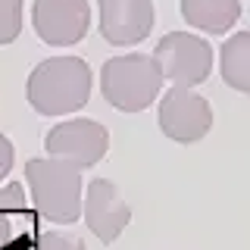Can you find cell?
Wrapping results in <instances>:
<instances>
[{"label":"cell","instance_id":"obj_14","mask_svg":"<svg viewBox=\"0 0 250 250\" xmlns=\"http://www.w3.org/2000/svg\"><path fill=\"white\" fill-rule=\"evenodd\" d=\"M38 250H84V244L72 234L62 231H44L41 241H38Z\"/></svg>","mask_w":250,"mask_h":250},{"label":"cell","instance_id":"obj_11","mask_svg":"<svg viewBox=\"0 0 250 250\" xmlns=\"http://www.w3.org/2000/svg\"><path fill=\"white\" fill-rule=\"evenodd\" d=\"M182 16L207 35H225L241 19V0H182Z\"/></svg>","mask_w":250,"mask_h":250},{"label":"cell","instance_id":"obj_9","mask_svg":"<svg viewBox=\"0 0 250 250\" xmlns=\"http://www.w3.org/2000/svg\"><path fill=\"white\" fill-rule=\"evenodd\" d=\"M131 219V207L122 200L119 188L109 178H94L88 185V197H84V222L100 244H113L125 231Z\"/></svg>","mask_w":250,"mask_h":250},{"label":"cell","instance_id":"obj_15","mask_svg":"<svg viewBox=\"0 0 250 250\" xmlns=\"http://www.w3.org/2000/svg\"><path fill=\"white\" fill-rule=\"evenodd\" d=\"M13 144H10V138L6 135H0V178L3 175H10V169H13Z\"/></svg>","mask_w":250,"mask_h":250},{"label":"cell","instance_id":"obj_7","mask_svg":"<svg viewBox=\"0 0 250 250\" xmlns=\"http://www.w3.org/2000/svg\"><path fill=\"white\" fill-rule=\"evenodd\" d=\"M31 25L44 44L72 47L91 28V6L88 0H35Z\"/></svg>","mask_w":250,"mask_h":250},{"label":"cell","instance_id":"obj_8","mask_svg":"<svg viewBox=\"0 0 250 250\" xmlns=\"http://www.w3.org/2000/svg\"><path fill=\"white\" fill-rule=\"evenodd\" d=\"M100 6V35L113 47H135L153 28L150 0H97Z\"/></svg>","mask_w":250,"mask_h":250},{"label":"cell","instance_id":"obj_5","mask_svg":"<svg viewBox=\"0 0 250 250\" xmlns=\"http://www.w3.org/2000/svg\"><path fill=\"white\" fill-rule=\"evenodd\" d=\"M160 128L175 144H194V141L207 138V131L213 128L209 100L194 94L191 88L172 84L160 100Z\"/></svg>","mask_w":250,"mask_h":250},{"label":"cell","instance_id":"obj_3","mask_svg":"<svg viewBox=\"0 0 250 250\" xmlns=\"http://www.w3.org/2000/svg\"><path fill=\"white\" fill-rule=\"evenodd\" d=\"M163 69L156 57L147 53H125L113 57L100 69V91L109 100V106L122 113H141L160 97L163 88Z\"/></svg>","mask_w":250,"mask_h":250},{"label":"cell","instance_id":"obj_10","mask_svg":"<svg viewBox=\"0 0 250 250\" xmlns=\"http://www.w3.org/2000/svg\"><path fill=\"white\" fill-rule=\"evenodd\" d=\"M31 209L25 207L22 185L13 182L0 188V250H22L31 234Z\"/></svg>","mask_w":250,"mask_h":250},{"label":"cell","instance_id":"obj_12","mask_svg":"<svg viewBox=\"0 0 250 250\" xmlns=\"http://www.w3.org/2000/svg\"><path fill=\"white\" fill-rule=\"evenodd\" d=\"M219 69L229 88L250 94V31H238L219 50Z\"/></svg>","mask_w":250,"mask_h":250},{"label":"cell","instance_id":"obj_4","mask_svg":"<svg viewBox=\"0 0 250 250\" xmlns=\"http://www.w3.org/2000/svg\"><path fill=\"white\" fill-rule=\"evenodd\" d=\"M153 57L160 62L163 75L182 88H194V84L207 82L213 72V47L191 31H169L156 44Z\"/></svg>","mask_w":250,"mask_h":250},{"label":"cell","instance_id":"obj_13","mask_svg":"<svg viewBox=\"0 0 250 250\" xmlns=\"http://www.w3.org/2000/svg\"><path fill=\"white\" fill-rule=\"evenodd\" d=\"M22 35V0H0V44H13Z\"/></svg>","mask_w":250,"mask_h":250},{"label":"cell","instance_id":"obj_6","mask_svg":"<svg viewBox=\"0 0 250 250\" xmlns=\"http://www.w3.org/2000/svg\"><path fill=\"white\" fill-rule=\"evenodd\" d=\"M106 147H109V135L104 125L94 119H66L53 125L44 138V150L50 156L69 160L82 169L97 166L106 156Z\"/></svg>","mask_w":250,"mask_h":250},{"label":"cell","instance_id":"obj_1","mask_svg":"<svg viewBox=\"0 0 250 250\" xmlns=\"http://www.w3.org/2000/svg\"><path fill=\"white\" fill-rule=\"evenodd\" d=\"M91 66L82 57H50L28 75V104L41 116H66L88 104Z\"/></svg>","mask_w":250,"mask_h":250},{"label":"cell","instance_id":"obj_2","mask_svg":"<svg viewBox=\"0 0 250 250\" xmlns=\"http://www.w3.org/2000/svg\"><path fill=\"white\" fill-rule=\"evenodd\" d=\"M25 182L31 188L38 213L57 225L75 222L82 209V166L60 156L47 160H28L25 163Z\"/></svg>","mask_w":250,"mask_h":250}]
</instances>
